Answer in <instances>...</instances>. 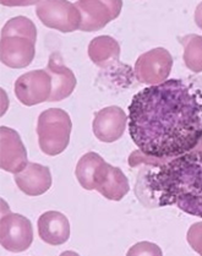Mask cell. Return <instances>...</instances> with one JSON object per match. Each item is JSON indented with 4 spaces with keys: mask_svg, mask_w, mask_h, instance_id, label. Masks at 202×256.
I'll return each mask as SVG.
<instances>
[{
    "mask_svg": "<svg viewBox=\"0 0 202 256\" xmlns=\"http://www.w3.org/2000/svg\"><path fill=\"white\" fill-rule=\"evenodd\" d=\"M198 78H172L135 94L129 132L144 156L170 158L202 141V85Z\"/></svg>",
    "mask_w": 202,
    "mask_h": 256,
    "instance_id": "1",
    "label": "cell"
},
{
    "mask_svg": "<svg viewBox=\"0 0 202 256\" xmlns=\"http://www.w3.org/2000/svg\"><path fill=\"white\" fill-rule=\"evenodd\" d=\"M8 36L26 37L36 42L37 28L31 18H24V16H16V18H10V20L4 24V27H2V36L0 37Z\"/></svg>",
    "mask_w": 202,
    "mask_h": 256,
    "instance_id": "18",
    "label": "cell"
},
{
    "mask_svg": "<svg viewBox=\"0 0 202 256\" xmlns=\"http://www.w3.org/2000/svg\"><path fill=\"white\" fill-rule=\"evenodd\" d=\"M36 14L44 26L54 28L62 34H69L80 30V10L70 2H37Z\"/></svg>",
    "mask_w": 202,
    "mask_h": 256,
    "instance_id": "5",
    "label": "cell"
},
{
    "mask_svg": "<svg viewBox=\"0 0 202 256\" xmlns=\"http://www.w3.org/2000/svg\"><path fill=\"white\" fill-rule=\"evenodd\" d=\"M16 98L27 107L49 100L52 78L47 70H34L21 75L15 82Z\"/></svg>",
    "mask_w": 202,
    "mask_h": 256,
    "instance_id": "7",
    "label": "cell"
},
{
    "mask_svg": "<svg viewBox=\"0 0 202 256\" xmlns=\"http://www.w3.org/2000/svg\"><path fill=\"white\" fill-rule=\"evenodd\" d=\"M36 56V42L20 36L0 37V59L12 69L28 66Z\"/></svg>",
    "mask_w": 202,
    "mask_h": 256,
    "instance_id": "11",
    "label": "cell"
},
{
    "mask_svg": "<svg viewBox=\"0 0 202 256\" xmlns=\"http://www.w3.org/2000/svg\"><path fill=\"white\" fill-rule=\"evenodd\" d=\"M38 236L49 245H62L70 238L68 217L58 211H47L38 218Z\"/></svg>",
    "mask_w": 202,
    "mask_h": 256,
    "instance_id": "14",
    "label": "cell"
},
{
    "mask_svg": "<svg viewBox=\"0 0 202 256\" xmlns=\"http://www.w3.org/2000/svg\"><path fill=\"white\" fill-rule=\"evenodd\" d=\"M46 70L52 78V94L48 102H59L69 97L75 90L78 81L72 70L62 62L59 53L50 54Z\"/></svg>",
    "mask_w": 202,
    "mask_h": 256,
    "instance_id": "12",
    "label": "cell"
},
{
    "mask_svg": "<svg viewBox=\"0 0 202 256\" xmlns=\"http://www.w3.org/2000/svg\"><path fill=\"white\" fill-rule=\"evenodd\" d=\"M195 22L202 30V2L196 6L195 10Z\"/></svg>",
    "mask_w": 202,
    "mask_h": 256,
    "instance_id": "21",
    "label": "cell"
},
{
    "mask_svg": "<svg viewBox=\"0 0 202 256\" xmlns=\"http://www.w3.org/2000/svg\"><path fill=\"white\" fill-rule=\"evenodd\" d=\"M0 217V243L12 252H22L34 242V228L31 220L22 214H14L2 201Z\"/></svg>",
    "mask_w": 202,
    "mask_h": 256,
    "instance_id": "4",
    "label": "cell"
},
{
    "mask_svg": "<svg viewBox=\"0 0 202 256\" xmlns=\"http://www.w3.org/2000/svg\"><path fill=\"white\" fill-rule=\"evenodd\" d=\"M72 122L70 116L60 108H49L38 116L37 135L40 151L56 156L65 151L70 142Z\"/></svg>",
    "mask_w": 202,
    "mask_h": 256,
    "instance_id": "3",
    "label": "cell"
},
{
    "mask_svg": "<svg viewBox=\"0 0 202 256\" xmlns=\"http://www.w3.org/2000/svg\"><path fill=\"white\" fill-rule=\"evenodd\" d=\"M136 255H162V250L158 245L150 242H141V243L135 244L131 246V249L128 252V256H136Z\"/></svg>",
    "mask_w": 202,
    "mask_h": 256,
    "instance_id": "20",
    "label": "cell"
},
{
    "mask_svg": "<svg viewBox=\"0 0 202 256\" xmlns=\"http://www.w3.org/2000/svg\"><path fill=\"white\" fill-rule=\"evenodd\" d=\"M184 47V62L192 72H202V36L198 34H186L180 40Z\"/></svg>",
    "mask_w": 202,
    "mask_h": 256,
    "instance_id": "17",
    "label": "cell"
},
{
    "mask_svg": "<svg viewBox=\"0 0 202 256\" xmlns=\"http://www.w3.org/2000/svg\"><path fill=\"white\" fill-rule=\"evenodd\" d=\"M75 5L82 16L80 31L96 32L118 18L122 2H78Z\"/></svg>",
    "mask_w": 202,
    "mask_h": 256,
    "instance_id": "8",
    "label": "cell"
},
{
    "mask_svg": "<svg viewBox=\"0 0 202 256\" xmlns=\"http://www.w3.org/2000/svg\"><path fill=\"white\" fill-rule=\"evenodd\" d=\"M129 116L124 110L110 106L94 113L92 129L96 138L102 142H114L124 135Z\"/></svg>",
    "mask_w": 202,
    "mask_h": 256,
    "instance_id": "10",
    "label": "cell"
},
{
    "mask_svg": "<svg viewBox=\"0 0 202 256\" xmlns=\"http://www.w3.org/2000/svg\"><path fill=\"white\" fill-rule=\"evenodd\" d=\"M173 68V58L166 48H154L141 54L135 62L134 75L140 84L160 85L168 80Z\"/></svg>",
    "mask_w": 202,
    "mask_h": 256,
    "instance_id": "6",
    "label": "cell"
},
{
    "mask_svg": "<svg viewBox=\"0 0 202 256\" xmlns=\"http://www.w3.org/2000/svg\"><path fill=\"white\" fill-rule=\"evenodd\" d=\"M15 183L18 189L28 196H40L52 186V174L48 167L28 162L26 168L15 174Z\"/></svg>",
    "mask_w": 202,
    "mask_h": 256,
    "instance_id": "13",
    "label": "cell"
},
{
    "mask_svg": "<svg viewBox=\"0 0 202 256\" xmlns=\"http://www.w3.org/2000/svg\"><path fill=\"white\" fill-rule=\"evenodd\" d=\"M160 160L140 176V198H148L150 206L176 205L185 214L202 217V150Z\"/></svg>",
    "mask_w": 202,
    "mask_h": 256,
    "instance_id": "2",
    "label": "cell"
},
{
    "mask_svg": "<svg viewBox=\"0 0 202 256\" xmlns=\"http://www.w3.org/2000/svg\"><path fill=\"white\" fill-rule=\"evenodd\" d=\"M188 243L198 254L202 255V222H196L188 230Z\"/></svg>",
    "mask_w": 202,
    "mask_h": 256,
    "instance_id": "19",
    "label": "cell"
},
{
    "mask_svg": "<svg viewBox=\"0 0 202 256\" xmlns=\"http://www.w3.org/2000/svg\"><path fill=\"white\" fill-rule=\"evenodd\" d=\"M88 56L94 64L102 69H112L114 65L122 66L119 62L120 46L110 36H98L88 44Z\"/></svg>",
    "mask_w": 202,
    "mask_h": 256,
    "instance_id": "15",
    "label": "cell"
},
{
    "mask_svg": "<svg viewBox=\"0 0 202 256\" xmlns=\"http://www.w3.org/2000/svg\"><path fill=\"white\" fill-rule=\"evenodd\" d=\"M28 164L27 151L20 135L8 126L0 128V167L2 170L18 174Z\"/></svg>",
    "mask_w": 202,
    "mask_h": 256,
    "instance_id": "9",
    "label": "cell"
},
{
    "mask_svg": "<svg viewBox=\"0 0 202 256\" xmlns=\"http://www.w3.org/2000/svg\"><path fill=\"white\" fill-rule=\"evenodd\" d=\"M129 190L130 184L126 176L120 168L109 164L104 180L97 192L108 200L120 201L129 192Z\"/></svg>",
    "mask_w": 202,
    "mask_h": 256,
    "instance_id": "16",
    "label": "cell"
}]
</instances>
